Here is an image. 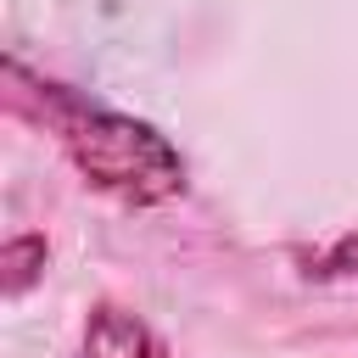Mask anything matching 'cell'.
<instances>
[{"label": "cell", "mask_w": 358, "mask_h": 358, "mask_svg": "<svg viewBox=\"0 0 358 358\" xmlns=\"http://www.w3.org/2000/svg\"><path fill=\"white\" fill-rule=\"evenodd\" d=\"M45 268H50V241L45 235H11L6 246H0V296L6 302H22L39 280H45Z\"/></svg>", "instance_id": "3957f363"}, {"label": "cell", "mask_w": 358, "mask_h": 358, "mask_svg": "<svg viewBox=\"0 0 358 358\" xmlns=\"http://www.w3.org/2000/svg\"><path fill=\"white\" fill-rule=\"evenodd\" d=\"M78 358H173L168 341L117 296H95L78 330Z\"/></svg>", "instance_id": "7a4b0ae2"}, {"label": "cell", "mask_w": 358, "mask_h": 358, "mask_svg": "<svg viewBox=\"0 0 358 358\" xmlns=\"http://www.w3.org/2000/svg\"><path fill=\"white\" fill-rule=\"evenodd\" d=\"M34 95H39L45 129L56 134L62 157L73 162V173L90 190H101L117 207H162V201L185 196L190 168L157 123L129 117V112L101 106V101H84L78 90L45 84V78L34 84Z\"/></svg>", "instance_id": "6da1fadb"}]
</instances>
